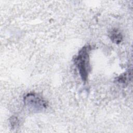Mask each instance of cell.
<instances>
[{"label":"cell","instance_id":"6da1fadb","mask_svg":"<svg viewBox=\"0 0 133 133\" xmlns=\"http://www.w3.org/2000/svg\"><path fill=\"white\" fill-rule=\"evenodd\" d=\"M90 46H85L79 51L78 55L75 58V63L78 70L82 80L86 81L90 71L89 52Z\"/></svg>","mask_w":133,"mask_h":133},{"label":"cell","instance_id":"7a4b0ae2","mask_svg":"<svg viewBox=\"0 0 133 133\" xmlns=\"http://www.w3.org/2000/svg\"><path fill=\"white\" fill-rule=\"evenodd\" d=\"M25 105L34 112H40L47 107V102L40 96L35 93H29L23 99Z\"/></svg>","mask_w":133,"mask_h":133},{"label":"cell","instance_id":"3957f363","mask_svg":"<svg viewBox=\"0 0 133 133\" xmlns=\"http://www.w3.org/2000/svg\"><path fill=\"white\" fill-rule=\"evenodd\" d=\"M110 37L111 41L115 44L120 43L123 39V36L121 33L116 29H113L111 31L110 33Z\"/></svg>","mask_w":133,"mask_h":133},{"label":"cell","instance_id":"277c9868","mask_svg":"<svg viewBox=\"0 0 133 133\" xmlns=\"http://www.w3.org/2000/svg\"><path fill=\"white\" fill-rule=\"evenodd\" d=\"M10 123H11V125H12L13 128L15 127H16L17 125H18L19 124L18 120L17 118L15 117L11 118V119L10 120Z\"/></svg>","mask_w":133,"mask_h":133}]
</instances>
